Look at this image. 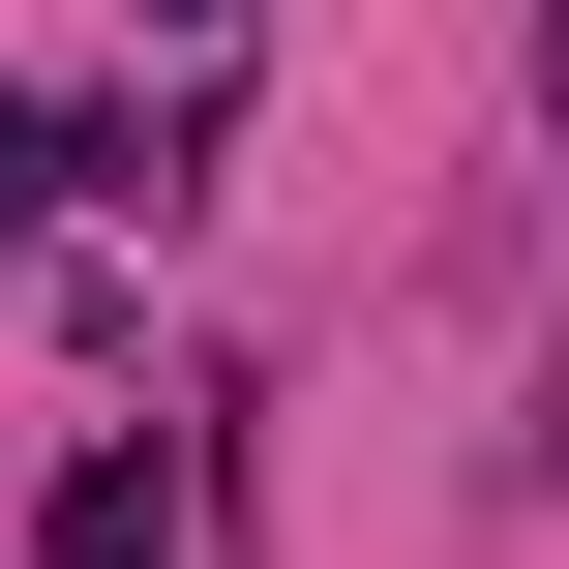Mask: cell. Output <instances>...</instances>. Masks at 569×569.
Here are the masks:
<instances>
[{"instance_id": "obj_1", "label": "cell", "mask_w": 569, "mask_h": 569, "mask_svg": "<svg viewBox=\"0 0 569 569\" xmlns=\"http://www.w3.org/2000/svg\"><path fill=\"white\" fill-rule=\"evenodd\" d=\"M150 540H180V480H150V450H90V480H60V540H30V569H150Z\"/></svg>"}, {"instance_id": "obj_2", "label": "cell", "mask_w": 569, "mask_h": 569, "mask_svg": "<svg viewBox=\"0 0 569 569\" xmlns=\"http://www.w3.org/2000/svg\"><path fill=\"white\" fill-rule=\"evenodd\" d=\"M30 180H60V120H0V240H30Z\"/></svg>"}, {"instance_id": "obj_3", "label": "cell", "mask_w": 569, "mask_h": 569, "mask_svg": "<svg viewBox=\"0 0 569 569\" xmlns=\"http://www.w3.org/2000/svg\"><path fill=\"white\" fill-rule=\"evenodd\" d=\"M180 30H210V0H180Z\"/></svg>"}]
</instances>
